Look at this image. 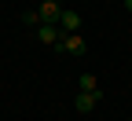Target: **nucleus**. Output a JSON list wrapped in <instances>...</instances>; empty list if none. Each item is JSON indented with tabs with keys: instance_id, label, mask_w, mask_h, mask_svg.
<instances>
[{
	"instance_id": "1",
	"label": "nucleus",
	"mask_w": 132,
	"mask_h": 121,
	"mask_svg": "<svg viewBox=\"0 0 132 121\" xmlns=\"http://www.w3.org/2000/svg\"><path fill=\"white\" fill-rule=\"evenodd\" d=\"M52 48L59 51V55H85V51H88V44H85V37H81V33H62Z\"/></svg>"
},
{
	"instance_id": "2",
	"label": "nucleus",
	"mask_w": 132,
	"mask_h": 121,
	"mask_svg": "<svg viewBox=\"0 0 132 121\" xmlns=\"http://www.w3.org/2000/svg\"><path fill=\"white\" fill-rule=\"evenodd\" d=\"M37 15V26L40 22H52V26H59V15H62V4H55V0H44V4L33 11Z\"/></svg>"
},
{
	"instance_id": "3",
	"label": "nucleus",
	"mask_w": 132,
	"mask_h": 121,
	"mask_svg": "<svg viewBox=\"0 0 132 121\" xmlns=\"http://www.w3.org/2000/svg\"><path fill=\"white\" fill-rule=\"evenodd\" d=\"M81 22H85V19H81V11L62 7V15H59V29H62V33H77V29H81Z\"/></svg>"
},
{
	"instance_id": "4",
	"label": "nucleus",
	"mask_w": 132,
	"mask_h": 121,
	"mask_svg": "<svg viewBox=\"0 0 132 121\" xmlns=\"http://www.w3.org/2000/svg\"><path fill=\"white\" fill-rule=\"evenodd\" d=\"M99 99H103V92H81V95L73 99V110H77V114H88Z\"/></svg>"
},
{
	"instance_id": "5",
	"label": "nucleus",
	"mask_w": 132,
	"mask_h": 121,
	"mask_svg": "<svg viewBox=\"0 0 132 121\" xmlns=\"http://www.w3.org/2000/svg\"><path fill=\"white\" fill-rule=\"evenodd\" d=\"M59 37H62V29H59V26H52V22H40V26H37V41H44V44H55Z\"/></svg>"
},
{
	"instance_id": "6",
	"label": "nucleus",
	"mask_w": 132,
	"mask_h": 121,
	"mask_svg": "<svg viewBox=\"0 0 132 121\" xmlns=\"http://www.w3.org/2000/svg\"><path fill=\"white\" fill-rule=\"evenodd\" d=\"M81 92H99V84H95V74H81Z\"/></svg>"
},
{
	"instance_id": "7",
	"label": "nucleus",
	"mask_w": 132,
	"mask_h": 121,
	"mask_svg": "<svg viewBox=\"0 0 132 121\" xmlns=\"http://www.w3.org/2000/svg\"><path fill=\"white\" fill-rule=\"evenodd\" d=\"M125 11H132V0H125Z\"/></svg>"
},
{
	"instance_id": "8",
	"label": "nucleus",
	"mask_w": 132,
	"mask_h": 121,
	"mask_svg": "<svg viewBox=\"0 0 132 121\" xmlns=\"http://www.w3.org/2000/svg\"><path fill=\"white\" fill-rule=\"evenodd\" d=\"M55 4H62V0H55ZM62 7H66V4H62Z\"/></svg>"
}]
</instances>
